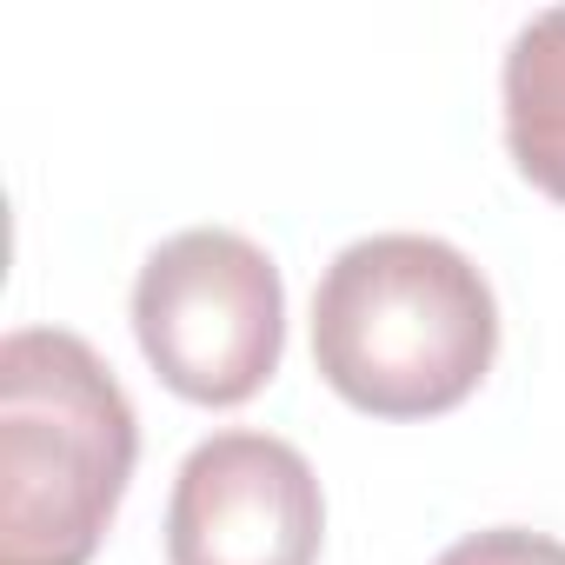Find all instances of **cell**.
I'll list each match as a JSON object with an SVG mask.
<instances>
[{
	"instance_id": "cell-1",
	"label": "cell",
	"mask_w": 565,
	"mask_h": 565,
	"mask_svg": "<svg viewBox=\"0 0 565 565\" xmlns=\"http://www.w3.org/2000/svg\"><path fill=\"white\" fill-rule=\"evenodd\" d=\"M499 353L486 273L439 233H373L333 253L313 294V366L373 419H433L479 393Z\"/></svg>"
},
{
	"instance_id": "cell-2",
	"label": "cell",
	"mask_w": 565,
	"mask_h": 565,
	"mask_svg": "<svg viewBox=\"0 0 565 565\" xmlns=\"http://www.w3.org/2000/svg\"><path fill=\"white\" fill-rule=\"evenodd\" d=\"M140 419L67 327L0 340V565H87L127 499Z\"/></svg>"
},
{
	"instance_id": "cell-3",
	"label": "cell",
	"mask_w": 565,
	"mask_h": 565,
	"mask_svg": "<svg viewBox=\"0 0 565 565\" xmlns=\"http://www.w3.org/2000/svg\"><path fill=\"white\" fill-rule=\"evenodd\" d=\"M134 340L193 406H246L287 353V287L266 246L233 226L160 239L134 279Z\"/></svg>"
},
{
	"instance_id": "cell-4",
	"label": "cell",
	"mask_w": 565,
	"mask_h": 565,
	"mask_svg": "<svg viewBox=\"0 0 565 565\" xmlns=\"http://www.w3.org/2000/svg\"><path fill=\"white\" fill-rule=\"evenodd\" d=\"M327 499L294 439L213 433L167 499V565H320Z\"/></svg>"
},
{
	"instance_id": "cell-5",
	"label": "cell",
	"mask_w": 565,
	"mask_h": 565,
	"mask_svg": "<svg viewBox=\"0 0 565 565\" xmlns=\"http://www.w3.org/2000/svg\"><path fill=\"white\" fill-rule=\"evenodd\" d=\"M499 94H505V147H512V167L539 193L565 200V8L532 14L512 34Z\"/></svg>"
},
{
	"instance_id": "cell-6",
	"label": "cell",
	"mask_w": 565,
	"mask_h": 565,
	"mask_svg": "<svg viewBox=\"0 0 565 565\" xmlns=\"http://www.w3.org/2000/svg\"><path fill=\"white\" fill-rule=\"evenodd\" d=\"M433 565H565V539L525 532V525H486V532L452 539Z\"/></svg>"
}]
</instances>
